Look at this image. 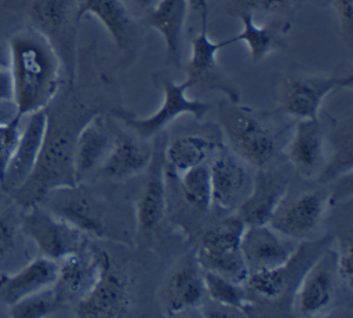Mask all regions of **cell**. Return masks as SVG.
<instances>
[{
  "instance_id": "13",
  "label": "cell",
  "mask_w": 353,
  "mask_h": 318,
  "mask_svg": "<svg viewBox=\"0 0 353 318\" xmlns=\"http://www.w3.org/2000/svg\"><path fill=\"white\" fill-rule=\"evenodd\" d=\"M203 271L194 251L175 263L160 288V301L167 315L172 317L201 306L207 295Z\"/></svg>"
},
{
  "instance_id": "39",
  "label": "cell",
  "mask_w": 353,
  "mask_h": 318,
  "mask_svg": "<svg viewBox=\"0 0 353 318\" xmlns=\"http://www.w3.org/2000/svg\"><path fill=\"white\" fill-rule=\"evenodd\" d=\"M127 8L131 11V14H148L153 10V7L157 4L159 0H121Z\"/></svg>"
},
{
  "instance_id": "40",
  "label": "cell",
  "mask_w": 353,
  "mask_h": 318,
  "mask_svg": "<svg viewBox=\"0 0 353 318\" xmlns=\"http://www.w3.org/2000/svg\"><path fill=\"white\" fill-rule=\"evenodd\" d=\"M17 116V109L14 102L0 100V124L11 121Z\"/></svg>"
},
{
  "instance_id": "21",
  "label": "cell",
  "mask_w": 353,
  "mask_h": 318,
  "mask_svg": "<svg viewBox=\"0 0 353 318\" xmlns=\"http://www.w3.org/2000/svg\"><path fill=\"white\" fill-rule=\"evenodd\" d=\"M287 193L288 183L281 175L272 173L266 168L258 169L250 195L234 211V215L245 226L268 224Z\"/></svg>"
},
{
  "instance_id": "37",
  "label": "cell",
  "mask_w": 353,
  "mask_h": 318,
  "mask_svg": "<svg viewBox=\"0 0 353 318\" xmlns=\"http://www.w3.org/2000/svg\"><path fill=\"white\" fill-rule=\"evenodd\" d=\"M336 12L342 32L347 39L353 34V0H330Z\"/></svg>"
},
{
  "instance_id": "30",
  "label": "cell",
  "mask_w": 353,
  "mask_h": 318,
  "mask_svg": "<svg viewBox=\"0 0 353 318\" xmlns=\"http://www.w3.org/2000/svg\"><path fill=\"white\" fill-rule=\"evenodd\" d=\"M25 234L21 213L14 208L0 212V273H11L15 259H21L25 246Z\"/></svg>"
},
{
  "instance_id": "10",
  "label": "cell",
  "mask_w": 353,
  "mask_h": 318,
  "mask_svg": "<svg viewBox=\"0 0 353 318\" xmlns=\"http://www.w3.org/2000/svg\"><path fill=\"white\" fill-rule=\"evenodd\" d=\"M330 197L324 190H307L283 197L269 220V226L295 241L309 238L320 227L328 209Z\"/></svg>"
},
{
  "instance_id": "29",
  "label": "cell",
  "mask_w": 353,
  "mask_h": 318,
  "mask_svg": "<svg viewBox=\"0 0 353 318\" xmlns=\"http://www.w3.org/2000/svg\"><path fill=\"white\" fill-rule=\"evenodd\" d=\"M212 143L200 135H183L171 140L163 150L165 164L175 172H183L203 164L210 157Z\"/></svg>"
},
{
  "instance_id": "6",
  "label": "cell",
  "mask_w": 353,
  "mask_h": 318,
  "mask_svg": "<svg viewBox=\"0 0 353 318\" xmlns=\"http://www.w3.org/2000/svg\"><path fill=\"white\" fill-rule=\"evenodd\" d=\"M26 15L30 26L48 39L66 66L70 83L76 61V0H29Z\"/></svg>"
},
{
  "instance_id": "35",
  "label": "cell",
  "mask_w": 353,
  "mask_h": 318,
  "mask_svg": "<svg viewBox=\"0 0 353 318\" xmlns=\"http://www.w3.org/2000/svg\"><path fill=\"white\" fill-rule=\"evenodd\" d=\"M336 256V271L342 282L346 284L349 289L353 285V245L350 237L339 238L338 248L335 251Z\"/></svg>"
},
{
  "instance_id": "12",
  "label": "cell",
  "mask_w": 353,
  "mask_h": 318,
  "mask_svg": "<svg viewBox=\"0 0 353 318\" xmlns=\"http://www.w3.org/2000/svg\"><path fill=\"white\" fill-rule=\"evenodd\" d=\"M208 168L212 204L223 211H236L252 190V167L232 149L222 147L212 156Z\"/></svg>"
},
{
  "instance_id": "5",
  "label": "cell",
  "mask_w": 353,
  "mask_h": 318,
  "mask_svg": "<svg viewBox=\"0 0 353 318\" xmlns=\"http://www.w3.org/2000/svg\"><path fill=\"white\" fill-rule=\"evenodd\" d=\"M160 84L163 88L164 99L157 112L149 117H137L135 114L123 109L113 112V114L121 120L131 132L146 140L157 135L172 120L182 114H190L196 120H201L212 109L211 103L208 102L186 96L188 89L193 87L188 77L182 83H175L168 76H161Z\"/></svg>"
},
{
  "instance_id": "36",
  "label": "cell",
  "mask_w": 353,
  "mask_h": 318,
  "mask_svg": "<svg viewBox=\"0 0 353 318\" xmlns=\"http://www.w3.org/2000/svg\"><path fill=\"white\" fill-rule=\"evenodd\" d=\"M240 11L280 12L292 7L298 0H234Z\"/></svg>"
},
{
  "instance_id": "23",
  "label": "cell",
  "mask_w": 353,
  "mask_h": 318,
  "mask_svg": "<svg viewBox=\"0 0 353 318\" xmlns=\"http://www.w3.org/2000/svg\"><path fill=\"white\" fill-rule=\"evenodd\" d=\"M152 156L153 147L146 139L134 132H119L97 172L108 179H127L146 171Z\"/></svg>"
},
{
  "instance_id": "42",
  "label": "cell",
  "mask_w": 353,
  "mask_h": 318,
  "mask_svg": "<svg viewBox=\"0 0 353 318\" xmlns=\"http://www.w3.org/2000/svg\"><path fill=\"white\" fill-rule=\"evenodd\" d=\"M203 4H208V0H189V7L193 10V11H199V8L203 6Z\"/></svg>"
},
{
  "instance_id": "26",
  "label": "cell",
  "mask_w": 353,
  "mask_h": 318,
  "mask_svg": "<svg viewBox=\"0 0 353 318\" xmlns=\"http://www.w3.org/2000/svg\"><path fill=\"white\" fill-rule=\"evenodd\" d=\"M189 12V0H159L146 14L148 23L156 29L165 44L168 59L181 66L182 34Z\"/></svg>"
},
{
  "instance_id": "18",
  "label": "cell",
  "mask_w": 353,
  "mask_h": 318,
  "mask_svg": "<svg viewBox=\"0 0 353 318\" xmlns=\"http://www.w3.org/2000/svg\"><path fill=\"white\" fill-rule=\"evenodd\" d=\"M287 157L294 169L312 179L323 173L327 165L325 132L319 118L299 120L287 145Z\"/></svg>"
},
{
  "instance_id": "11",
  "label": "cell",
  "mask_w": 353,
  "mask_h": 318,
  "mask_svg": "<svg viewBox=\"0 0 353 318\" xmlns=\"http://www.w3.org/2000/svg\"><path fill=\"white\" fill-rule=\"evenodd\" d=\"M128 282L112 263L110 256L102 252V270L94 286L77 300L74 314L80 318H119L130 312Z\"/></svg>"
},
{
  "instance_id": "14",
  "label": "cell",
  "mask_w": 353,
  "mask_h": 318,
  "mask_svg": "<svg viewBox=\"0 0 353 318\" xmlns=\"http://www.w3.org/2000/svg\"><path fill=\"white\" fill-rule=\"evenodd\" d=\"M336 256L327 248L305 270L294 293V307L301 315L324 312L334 301L336 290Z\"/></svg>"
},
{
  "instance_id": "34",
  "label": "cell",
  "mask_w": 353,
  "mask_h": 318,
  "mask_svg": "<svg viewBox=\"0 0 353 318\" xmlns=\"http://www.w3.org/2000/svg\"><path fill=\"white\" fill-rule=\"evenodd\" d=\"M22 128V117L15 116L11 121L0 124V186L3 189V180L7 165L17 147Z\"/></svg>"
},
{
  "instance_id": "32",
  "label": "cell",
  "mask_w": 353,
  "mask_h": 318,
  "mask_svg": "<svg viewBox=\"0 0 353 318\" xmlns=\"http://www.w3.org/2000/svg\"><path fill=\"white\" fill-rule=\"evenodd\" d=\"M181 184L188 204L199 211L207 212L212 206L211 178L208 164L203 162L182 172Z\"/></svg>"
},
{
  "instance_id": "22",
  "label": "cell",
  "mask_w": 353,
  "mask_h": 318,
  "mask_svg": "<svg viewBox=\"0 0 353 318\" xmlns=\"http://www.w3.org/2000/svg\"><path fill=\"white\" fill-rule=\"evenodd\" d=\"M55 288L61 296L80 300L97 282L102 270V252L95 253L88 248L72 252L59 260Z\"/></svg>"
},
{
  "instance_id": "7",
  "label": "cell",
  "mask_w": 353,
  "mask_h": 318,
  "mask_svg": "<svg viewBox=\"0 0 353 318\" xmlns=\"http://www.w3.org/2000/svg\"><path fill=\"white\" fill-rule=\"evenodd\" d=\"M21 224L40 253L52 260L81 251L88 244V235L84 231L54 215L40 202L23 208Z\"/></svg>"
},
{
  "instance_id": "31",
  "label": "cell",
  "mask_w": 353,
  "mask_h": 318,
  "mask_svg": "<svg viewBox=\"0 0 353 318\" xmlns=\"http://www.w3.org/2000/svg\"><path fill=\"white\" fill-rule=\"evenodd\" d=\"M203 275L205 293L218 306L244 314L252 307V300L245 295L243 285L207 270L203 271Z\"/></svg>"
},
{
  "instance_id": "41",
  "label": "cell",
  "mask_w": 353,
  "mask_h": 318,
  "mask_svg": "<svg viewBox=\"0 0 353 318\" xmlns=\"http://www.w3.org/2000/svg\"><path fill=\"white\" fill-rule=\"evenodd\" d=\"M0 66H8V47L0 44Z\"/></svg>"
},
{
  "instance_id": "19",
  "label": "cell",
  "mask_w": 353,
  "mask_h": 318,
  "mask_svg": "<svg viewBox=\"0 0 353 318\" xmlns=\"http://www.w3.org/2000/svg\"><path fill=\"white\" fill-rule=\"evenodd\" d=\"M114 136L101 116L91 117L77 132L73 142V173L77 184L97 172L106 158Z\"/></svg>"
},
{
  "instance_id": "16",
  "label": "cell",
  "mask_w": 353,
  "mask_h": 318,
  "mask_svg": "<svg viewBox=\"0 0 353 318\" xmlns=\"http://www.w3.org/2000/svg\"><path fill=\"white\" fill-rule=\"evenodd\" d=\"M299 245V241L281 235L269 224L245 226L240 240V249L248 273L285 264L296 253Z\"/></svg>"
},
{
  "instance_id": "17",
  "label": "cell",
  "mask_w": 353,
  "mask_h": 318,
  "mask_svg": "<svg viewBox=\"0 0 353 318\" xmlns=\"http://www.w3.org/2000/svg\"><path fill=\"white\" fill-rule=\"evenodd\" d=\"M48 124L50 118L46 109L22 117L21 135L6 169L3 191L17 190L32 175L46 142Z\"/></svg>"
},
{
  "instance_id": "1",
  "label": "cell",
  "mask_w": 353,
  "mask_h": 318,
  "mask_svg": "<svg viewBox=\"0 0 353 318\" xmlns=\"http://www.w3.org/2000/svg\"><path fill=\"white\" fill-rule=\"evenodd\" d=\"M7 47L17 116L25 117L46 109L61 84L62 62L58 52L30 25L14 33Z\"/></svg>"
},
{
  "instance_id": "9",
  "label": "cell",
  "mask_w": 353,
  "mask_h": 318,
  "mask_svg": "<svg viewBox=\"0 0 353 318\" xmlns=\"http://www.w3.org/2000/svg\"><path fill=\"white\" fill-rule=\"evenodd\" d=\"M352 87V73L343 76H291L280 88L279 110L296 120L319 118L321 103L331 92Z\"/></svg>"
},
{
  "instance_id": "3",
  "label": "cell",
  "mask_w": 353,
  "mask_h": 318,
  "mask_svg": "<svg viewBox=\"0 0 353 318\" xmlns=\"http://www.w3.org/2000/svg\"><path fill=\"white\" fill-rule=\"evenodd\" d=\"M221 127L230 143V149L252 168H268L279 147V132L245 106L221 109Z\"/></svg>"
},
{
  "instance_id": "15",
  "label": "cell",
  "mask_w": 353,
  "mask_h": 318,
  "mask_svg": "<svg viewBox=\"0 0 353 318\" xmlns=\"http://www.w3.org/2000/svg\"><path fill=\"white\" fill-rule=\"evenodd\" d=\"M37 202L84 231L88 237L101 238L106 234V226L98 204L80 184L51 189Z\"/></svg>"
},
{
  "instance_id": "43",
  "label": "cell",
  "mask_w": 353,
  "mask_h": 318,
  "mask_svg": "<svg viewBox=\"0 0 353 318\" xmlns=\"http://www.w3.org/2000/svg\"><path fill=\"white\" fill-rule=\"evenodd\" d=\"M319 1H330V0H319Z\"/></svg>"
},
{
  "instance_id": "27",
  "label": "cell",
  "mask_w": 353,
  "mask_h": 318,
  "mask_svg": "<svg viewBox=\"0 0 353 318\" xmlns=\"http://www.w3.org/2000/svg\"><path fill=\"white\" fill-rule=\"evenodd\" d=\"M239 18L241 21L243 29L240 33L228 37L230 44L243 41L248 47L250 56L254 62L262 61L272 51L277 50L290 29V23L277 22L269 25H258L254 21L251 11H240Z\"/></svg>"
},
{
  "instance_id": "28",
  "label": "cell",
  "mask_w": 353,
  "mask_h": 318,
  "mask_svg": "<svg viewBox=\"0 0 353 318\" xmlns=\"http://www.w3.org/2000/svg\"><path fill=\"white\" fill-rule=\"evenodd\" d=\"M296 278L299 279V263L295 253L280 267L250 273L245 285L259 297L265 300H276L288 290L290 284Z\"/></svg>"
},
{
  "instance_id": "33",
  "label": "cell",
  "mask_w": 353,
  "mask_h": 318,
  "mask_svg": "<svg viewBox=\"0 0 353 318\" xmlns=\"http://www.w3.org/2000/svg\"><path fill=\"white\" fill-rule=\"evenodd\" d=\"M61 301L62 299L54 284L12 304L10 314L15 318H41L52 314Z\"/></svg>"
},
{
  "instance_id": "20",
  "label": "cell",
  "mask_w": 353,
  "mask_h": 318,
  "mask_svg": "<svg viewBox=\"0 0 353 318\" xmlns=\"http://www.w3.org/2000/svg\"><path fill=\"white\" fill-rule=\"evenodd\" d=\"M57 274V260L43 255L29 260L15 271L0 273V303L11 307L21 299L52 286Z\"/></svg>"
},
{
  "instance_id": "8",
  "label": "cell",
  "mask_w": 353,
  "mask_h": 318,
  "mask_svg": "<svg viewBox=\"0 0 353 318\" xmlns=\"http://www.w3.org/2000/svg\"><path fill=\"white\" fill-rule=\"evenodd\" d=\"M197 12L200 15V32L192 40V54L188 63V78L192 81L193 87L200 85L211 91H218L223 94L230 103H239V91L222 70V66L216 58L219 50L230 45V43L228 39L222 41H212L210 39L208 4H203Z\"/></svg>"
},
{
  "instance_id": "25",
  "label": "cell",
  "mask_w": 353,
  "mask_h": 318,
  "mask_svg": "<svg viewBox=\"0 0 353 318\" xmlns=\"http://www.w3.org/2000/svg\"><path fill=\"white\" fill-rule=\"evenodd\" d=\"M95 17L109 33L113 43L125 51L132 40L134 17L121 0H76V19Z\"/></svg>"
},
{
  "instance_id": "2",
  "label": "cell",
  "mask_w": 353,
  "mask_h": 318,
  "mask_svg": "<svg viewBox=\"0 0 353 318\" xmlns=\"http://www.w3.org/2000/svg\"><path fill=\"white\" fill-rule=\"evenodd\" d=\"M73 142L70 134L54 131L48 124L46 142L32 175L10 193L21 206L37 202L51 189L77 184L73 173Z\"/></svg>"
},
{
  "instance_id": "4",
  "label": "cell",
  "mask_w": 353,
  "mask_h": 318,
  "mask_svg": "<svg viewBox=\"0 0 353 318\" xmlns=\"http://www.w3.org/2000/svg\"><path fill=\"white\" fill-rule=\"evenodd\" d=\"M244 227L245 224L233 215L210 227L203 234L200 245L194 251L203 270L245 285L250 273L240 249Z\"/></svg>"
},
{
  "instance_id": "24",
  "label": "cell",
  "mask_w": 353,
  "mask_h": 318,
  "mask_svg": "<svg viewBox=\"0 0 353 318\" xmlns=\"http://www.w3.org/2000/svg\"><path fill=\"white\" fill-rule=\"evenodd\" d=\"M148 176L137 202V226L143 234L153 231L164 219L167 212L165 161L163 149L153 150L152 160L146 168Z\"/></svg>"
},
{
  "instance_id": "38",
  "label": "cell",
  "mask_w": 353,
  "mask_h": 318,
  "mask_svg": "<svg viewBox=\"0 0 353 318\" xmlns=\"http://www.w3.org/2000/svg\"><path fill=\"white\" fill-rule=\"evenodd\" d=\"M14 99V85L12 76L8 66H0V100L12 102Z\"/></svg>"
}]
</instances>
